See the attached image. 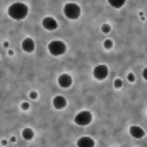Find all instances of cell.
Segmentation results:
<instances>
[{
    "label": "cell",
    "mask_w": 147,
    "mask_h": 147,
    "mask_svg": "<svg viewBox=\"0 0 147 147\" xmlns=\"http://www.w3.org/2000/svg\"><path fill=\"white\" fill-rule=\"evenodd\" d=\"M53 108H55V110H65V108H67V98H65V96H60V94H58V96H55V98H53Z\"/></svg>",
    "instance_id": "cell-9"
},
{
    "label": "cell",
    "mask_w": 147,
    "mask_h": 147,
    "mask_svg": "<svg viewBox=\"0 0 147 147\" xmlns=\"http://www.w3.org/2000/svg\"><path fill=\"white\" fill-rule=\"evenodd\" d=\"M74 123L79 125V127H87V125H91V123H92V113L87 111V110L79 111V113L74 116Z\"/></svg>",
    "instance_id": "cell-4"
},
{
    "label": "cell",
    "mask_w": 147,
    "mask_h": 147,
    "mask_svg": "<svg viewBox=\"0 0 147 147\" xmlns=\"http://www.w3.org/2000/svg\"><path fill=\"white\" fill-rule=\"evenodd\" d=\"M142 77H144V79L147 80V67L144 69V70H142Z\"/></svg>",
    "instance_id": "cell-20"
},
{
    "label": "cell",
    "mask_w": 147,
    "mask_h": 147,
    "mask_svg": "<svg viewBox=\"0 0 147 147\" xmlns=\"http://www.w3.org/2000/svg\"><path fill=\"white\" fill-rule=\"evenodd\" d=\"M108 74H110V69H108V65H105V63L96 65L94 70H92V75H94L96 80H105V79L108 77Z\"/></svg>",
    "instance_id": "cell-5"
},
{
    "label": "cell",
    "mask_w": 147,
    "mask_h": 147,
    "mask_svg": "<svg viewBox=\"0 0 147 147\" xmlns=\"http://www.w3.org/2000/svg\"><path fill=\"white\" fill-rule=\"evenodd\" d=\"M101 33H103V34H110L111 33V24H108V22L101 24Z\"/></svg>",
    "instance_id": "cell-14"
},
{
    "label": "cell",
    "mask_w": 147,
    "mask_h": 147,
    "mask_svg": "<svg viewBox=\"0 0 147 147\" xmlns=\"http://www.w3.org/2000/svg\"><path fill=\"white\" fill-rule=\"evenodd\" d=\"M75 144H77V147H94V146H96L94 139H92V137H87V135L80 137V139H79Z\"/></svg>",
    "instance_id": "cell-10"
},
{
    "label": "cell",
    "mask_w": 147,
    "mask_h": 147,
    "mask_svg": "<svg viewBox=\"0 0 147 147\" xmlns=\"http://www.w3.org/2000/svg\"><path fill=\"white\" fill-rule=\"evenodd\" d=\"M113 147H118V146H113Z\"/></svg>",
    "instance_id": "cell-21"
},
{
    "label": "cell",
    "mask_w": 147,
    "mask_h": 147,
    "mask_svg": "<svg viewBox=\"0 0 147 147\" xmlns=\"http://www.w3.org/2000/svg\"><path fill=\"white\" fill-rule=\"evenodd\" d=\"M127 80H128V82H135V74H128V75H127Z\"/></svg>",
    "instance_id": "cell-18"
},
{
    "label": "cell",
    "mask_w": 147,
    "mask_h": 147,
    "mask_svg": "<svg viewBox=\"0 0 147 147\" xmlns=\"http://www.w3.org/2000/svg\"><path fill=\"white\" fill-rule=\"evenodd\" d=\"M21 110L28 111V110H29V103H28V101H24V103H22V105H21Z\"/></svg>",
    "instance_id": "cell-19"
},
{
    "label": "cell",
    "mask_w": 147,
    "mask_h": 147,
    "mask_svg": "<svg viewBox=\"0 0 147 147\" xmlns=\"http://www.w3.org/2000/svg\"><path fill=\"white\" fill-rule=\"evenodd\" d=\"M43 28L46 29V31H55L57 28H58V22H57V19L55 17H51V16H46L45 19H43Z\"/></svg>",
    "instance_id": "cell-8"
},
{
    "label": "cell",
    "mask_w": 147,
    "mask_h": 147,
    "mask_svg": "<svg viewBox=\"0 0 147 147\" xmlns=\"http://www.w3.org/2000/svg\"><path fill=\"white\" fill-rule=\"evenodd\" d=\"M48 51H50L51 57H62L67 51V45L63 41H60V39H53L48 45Z\"/></svg>",
    "instance_id": "cell-3"
},
{
    "label": "cell",
    "mask_w": 147,
    "mask_h": 147,
    "mask_svg": "<svg viewBox=\"0 0 147 147\" xmlns=\"http://www.w3.org/2000/svg\"><path fill=\"white\" fill-rule=\"evenodd\" d=\"M7 14H9V17L14 19V21H22V19L28 17V14H29V7H28L26 3H22V2H14V3L9 5Z\"/></svg>",
    "instance_id": "cell-1"
},
{
    "label": "cell",
    "mask_w": 147,
    "mask_h": 147,
    "mask_svg": "<svg viewBox=\"0 0 147 147\" xmlns=\"http://www.w3.org/2000/svg\"><path fill=\"white\" fill-rule=\"evenodd\" d=\"M22 50L26 51V53H33L34 51V48H36V45H34V39L33 38H24V41H22Z\"/></svg>",
    "instance_id": "cell-11"
},
{
    "label": "cell",
    "mask_w": 147,
    "mask_h": 147,
    "mask_svg": "<svg viewBox=\"0 0 147 147\" xmlns=\"http://www.w3.org/2000/svg\"><path fill=\"white\" fill-rule=\"evenodd\" d=\"M38 98H39V92H38V91H31V92H29V99H31V101H36Z\"/></svg>",
    "instance_id": "cell-16"
},
{
    "label": "cell",
    "mask_w": 147,
    "mask_h": 147,
    "mask_svg": "<svg viewBox=\"0 0 147 147\" xmlns=\"http://www.w3.org/2000/svg\"><path fill=\"white\" fill-rule=\"evenodd\" d=\"M121 86H123V80H121V79H115L113 87H115V89H121Z\"/></svg>",
    "instance_id": "cell-15"
},
{
    "label": "cell",
    "mask_w": 147,
    "mask_h": 147,
    "mask_svg": "<svg viewBox=\"0 0 147 147\" xmlns=\"http://www.w3.org/2000/svg\"><path fill=\"white\" fill-rule=\"evenodd\" d=\"M146 115H147V111H146Z\"/></svg>",
    "instance_id": "cell-22"
},
{
    "label": "cell",
    "mask_w": 147,
    "mask_h": 147,
    "mask_svg": "<svg viewBox=\"0 0 147 147\" xmlns=\"http://www.w3.org/2000/svg\"><path fill=\"white\" fill-rule=\"evenodd\" d=\"M108 3H110V7H113V9H121L127 3V0H108Z\"/></svg>",
    "instance_id": "cell-13"
},
{
    "label": "cell",
    "mask_w": 147,
    "mask_h": 147,
    "mask_svg": "<svg viewBox=\"0 0 147 147\" xmlns=\"http://www.w3.org/2000/svg\"><path fill=\"white\" fill-rule=\"evenodd\" d=\"M103 46H105V50H111V48H113V41H111V39H105Z\"/></svg>",
    "instance_id": "cell-17"
},
{
    "label": "cell",
    "mask_w": 147,
    "mask_h": 147,
    "mask_svg": "<svg viewBox=\"0 0 147 147\" xmlns=\"http://www.w3.org/2000/svg\"><path fill=\"white\" fill-rule=\"evenodd\" d=\"M128 134H130L132 139H137V140L146 137V130H144L142 127H139V125H132V127L128 128Z\"/></svg>",
    "instance_id": "cell-7"
},
{
    "label": "cell",
    "mask_w": 147,
    "mask_h": 147,
    "mask_svg": "<svg viewBox=\"0 0 147 147\" xmlns=\"http://www.w3.org/2000/svg\"><path fill=\"white\" fill-rule=\"evenodd\" d=\"M80 14H82V9H80L79 3H75V2H67V3L63 5V16H65L67 19L75 21V19L80 17Z\"/></svg>",
    "instance_id": "cell-2"
},
{
    "label": "cell",
    "mask_w": 147,
    "mask_h": 147,
    "mask_svg": "<svg viewBox=\"0 0 147 147\" xmlns=\"http://www.w3.org/2000/svg\"><path fill=\"white\" fill-rule=\"evenodd\" d=\"M57 84H58L60 87H63V89H69L74 84V77L70 74H60L58 79H57Z\"/></svg>",
    "instance_id": "cell-6"
},
{
    "label": "cell",
    "mask_w": 147,
    "mask_h": 147,
    "mask_svg": "<svg viewBox=\"0 0 147 147\" xmlns=\"http://www.w3.org/2000/svg\"><path fill=\"white\" fill-rule=\"evenodd\" d=\"M21 135H22V139H24V140H28V142H29V140H33V139H34V130H33V128H29V127H26V128H22V134H21Z\"/></svg>",
    "instance_id": "cell-12"
}]
</instances>
